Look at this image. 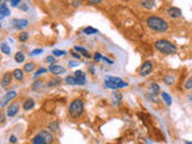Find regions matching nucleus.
Returning <instances> with one entry per match:
<instances>
[{
    "label": "nucleus",
    "instance_id": "1",
    "mask_svg": "<svg viewBox=\"0 0 192 144\" xmlns=\"http://www.w3.org/2000/svg\"><path fill=\"white\" fill-rule=\"evenodd\" d=\"M147 25L149 29H151L153 31H157V32H165L168 30L169 25L168 22L161 17L157 16H150L147 19Z\"/></svg>",
    "mask_w": 192,
    "mask_h": 144
},
{
    "label": "nucleus",
    "instance_id": "2",
    "mask_svg": "<svg viewBox=\"0 0 192 144\" xmlns=\"http://www.w3.org/2000/svg\"><path fill=\"white\" fill-rule=\"evenodd\" d=\"M155 48L162 54H175L178 51L176 46L168 40H157L155 42Z\"/></svg>",
    "mask_w": 192,
    "mask_h": 144
},
{
    "label": "nucleus",
    "instance_id": "3",
    "mask_svg": "<svg viewBox=\"0 0 192 144\" xmlns=\"http://www.w3.org/2000/svg\"><path fill=\"white\" fill-rule=\"evenodd\" d=\"M84 112V103L82 100L79 99H76L73 100L71 103H70V107H69V114L73 118V119H77L79 118Z\"/></svg>",
    "mask_w": 192,
    "mask_h": 144
},
{
    "label": "nucleus",
    "instance_id": "4",
    "mask_svg": "<svg viewBox=\"0 0 192 144\" xmlns=\"http://www.w3.org/2000/svg\"><path fill=\"white\" fill-rule=\"evenodd\" d=\"M51 143H53V134L47 130L40 131L32 138V144H51Z\"/></svg>",
    "mask_w": 192,
    "mask_h": 144
},
{
    "label": "nucleus",
    "instance_id": "5",
    "mask_svg": "<svg viewBox=\"0 0 192 144\" xmlns=\"http://www.w3.org/2000/svg\"><path fill=\"white\" fill-rule=\"evenodd\" d=\"M127 85H128V83L124 82L119 77H106L105 78V86L108 88V89L117 90V89H120V88H125Z\"/></svg>",
    "mask_w": 192,
    "mask_h": 144
},
{
    "label": "nucleus",
    "instance_id": "6",
    "mask_svg": "<svg viewBox=\"0 0 192 144\" xmlns=\"http://www.w3.org/2000/svg\"><path fill=\"white\" fill-rule=\"evenodd\" d=\"M151 72H153V63L151 61L143 63V65L139 69V75L142 77H145V76H149Z\"/></svg>",
    "mask_w": 192,
    "mask_h": 144
},
{
    "label": "nucleus",
    "instance_id": "7",
    "mask_svg": "<svg viewBox=\"0 0 192 144\" xmlns=\"http://www.w3.org/2000/svg\"><path fill=\"white\" fill-rule=\"evenodd\" d=\"M16 96H17V91H15V90H12V91H7V92L5 94V96L1 99V105H0V106H1V108H4V107H5L10 101H12V100L16 97Z\"/></svg>",
    "mask_w": 192,
    "mask_h": 144
},
{
    "label": "nucleus",
    "instance_id": "8",
    "mask_svg": "<svg viewBox=\"0 0 192 144\" xmlns=\"http://www.w3.org/2000/svg\"><path fill=\"white\" fill-rule=\"evenodd\" d=\"M75 78H76V84H78V85H84L86 82V76L80 70H77L75 72Z\"/></svg>",
    "mask_w": 192,
    "mask_h": 144
},
{
    "label": "nucleus",
    "instance_id": "9",
    "mask_svg": "<svg viewBox=\"0 0 192 144\" xmlns=\"http://www.w3.org/2000/svg\"><path fill=\"white\" fill-rule=\"evenodd\" d=\"M12 75L13 73H11V72H5L3 75V77H1V86L4 89H6L11 84V82H12Z\"/></svg>",
    "mask_w": 192,
    "mask_h": 144
},
{
    "label": "nucleus",
    "instance_id": "10",
    "mask_svg": "<svg viewBox=\"0 0 192 144\" xmlns=\"http://www.w3.org/2000/svg\"><path fill=\"white\" fill-rule=\"evenodd\" d=\"M18 111H19V103L18 102H15V103H12V105L9 106V108L6 111V115L10 117V118H12V117H15L18 113Z\"/></svg>",
    "mask_w": 192,
    "mask_h": 144
},
{
    "label": "nucleus",
    "instance_id": "11",
    "mask_svg": "<svg viewBox=\"0 0 192 144\" xmlns=\"http://www.w3.org/2000/svg\"><path fill=\"white\" fill-rule=\"evenodd\" d=\"M12 24H13V27H15L16 29L22 30V29H24V28H27V27L29 25V22H28L27 19H13Z\"/></svg>",
    "mask_w": 192,
    "mask_h": 144
},
{
    "label": "nucleus",
    "instance_id": "12",
    "mask_svg": "<svg viewBox=\"0 0 192 144\" xmlns=\"http://www.w3.org/2000/svg\"><path fill=\"white\" fill-rule=\"evenodd\" d=\"M167 15L171 17V18H179L181 16V11L180 9L178 7H169L167 10Z\"/></svg>",
    "mask_w": 192,
    "mask_h": 144
},
{
    "label": "nucleus",
    "instance_id": "13",
    "mask_svg": "<svg viewBox=\"0 0 192 144\" xmlns=\"http://www.w3.org/2000/svg\"><path fill=\"white\" fill-rule=\"evenodd\" d=\"M49 72H52L54 75H64L66 72V70L60 65H51L49 66Z\"/></svg>",
    "mask_w": 192,
    "mask_h": 144
},
{
    "label": "nucleus",
    "instance_id": "14",
    "mask_svg": "<svg viewBox=\"0 0 192 144\" xmlns=\"http://www.w3.org/2000/svg\"><path fill=\"white\" fill-rule=\"evenodd\" d=\"M11 12H10V9L7 7V5L5 3H3L1 5H0V18L4 19L6 16H10Z\"/></svg>",
    "mask_w": 192,
    "mask_h": 144
},
{
    "label": "nucleus",
    "instance_id": "15",
    "mask_svg": "<svg viewBox=\"0 0 192 144\" xmlns=\"http://www.w3.org/2000/svg\"><path fill=\"white\" fill-rule=\"evenodd\" d=\"M112 101H113V103L117 105V106L121 103V101H123V96H121V94H120L119 91H113V92H112Z\"/></svg>",
    "mask_w": 192,
    "mask_h": 144
},
{
    "label": "nucleus",
    "instance_id": "16",
    "mask_svg": "<svg viewBox=\"0 0 192 144\" xmlns=\"http://www.w3.org/2000/svg\"><path fill=\"white\" fill-rule=\"evenodd\" d=\"M34 106H35V101H34L32 99H27V100L24 101V103H23L24 111H30V109L34 108Z\"/></svg>",
    "mask_w": 192,
    "mask_h": 144
},
{
    "label": "nucleus",
    "instance_id": "17",
    "mask_svg": "<svg viewBox=\"0 0 192 144\" xmlns=\"http://www.w3.org/2000/svg\"><path fill=\"white\" fill-rule=\"evenodd\" d=\"M12 73H13V77L16 78V80H18V82L23 80V78H24V72H23V70H21V69H16Z\"/></svg>",
    "mask_w": 192,
    "mask_h": 144
},
{
    "label": "nucleus",
    "instance_id": "18",
    "mask_svg": "<svg viewBox=\"0 0 192 144\" xmlns=\"http://www.w3.org/2000/svg\"><path fill=\"white\" fill-rule=\"evenodd\" d=\"M140 5L145 9H153L155 6V0H142Z\"/></svg>",
    "mask_w": 192,
    "mask_h": 144
},
{
    "label": "nucleus",
    "instance_id": "19",
    "mask_svg": "<svg viewBox=\"0 0 192 144\" xmlns=\"http://www.w3.org/2000/svg\"><path fill=\"white\" fill-rule=\"evenodd\" d=\"M0 49H1V52L4 54H6V55L11 54V48H10V46L6 42H1V44H0Z\"/></svg>",
    "mask_w": 192,
    "mask_h": 144
},
{
    "label": "nucleus",
    "instance_id": "20",
    "mask_svg": "<svg viewBox=\"0 0 192 144\" xmlns=\"http://www.w3.org/2000/svg\"><path fill=\"white\" fill-rule=\"evenodd\" d=\"M163 82L166 83V85L172 86V85L175 83V78H174L172 75H169V76H165V77H163Z\"/></svg>",
    "mask_w": 192,
    "mask_h": 144
},
{
    "label": "nucleus",
    "instance_id": "21",
    "mask_svg": "<svg viewBox=\"0 0 192 144\" xmlns=\"http://www.w3.org/2000/svg\"><path fill=\"white\" fill-rule=\"evenodd\" d=\"M161 96H162V99H163V101H165V103H166L167 106H172V97H171L169 94H167L166 91H163V92L161 94Z\"/></svg>",
    "mask_w": 192,
    "mask_h": 144
},
{
    "label": "nucleus",
    "instance_id": "22",
    "mask_svg": "<svg viewBox=\"0 0 192 144\" xmlns=\"http://www.w3.org/2000/svg\"><path fill=\"white\" fill-rule=\"evenodd\" d=\"M73 49L76 51V52H79L83 57H86V58H90V54H89V52L86 51V49H84L83 47H78V46H75V48Z\"/></svg>",
    "mask_w": 192,
    "mask_h": 144
},
{
    "label": "nucleus",
    "instance_id": "23",
    "mask_svg": "<svg viewBox=\"0 0 192 144\" xmlns=\"http://www.w3.org/2000/svg\"><path fill=\"white\" fill-rule=\"evenodd\" d=\"M83 32L85 35H94V34H97L99 30L97 29H95V28H91V27H86L83 29Z\"/></svg>",
    "mask_w": 192,
    "mask_h": 144
},
{
    "label": "nucleus",
    "instance_id": "24",
    "mask_svg": "<svg viewBox=\"0 0 192 144\" xmlns=\"http://www.w3.org/2000/svg\"><path fill=\"white\" fill-rule=\"evenodd\" d=\"M48 128H49L52 132H58L59 131V124L57 121H52V123H49V125H48Z\"/></svg>",
    "mask_w": 192,
    "mask_h": 144
},
{
    "label": "nucleus",
    "instance_id": "25",
    "mask_svg": "<svg viewBox=\"0 0 192 144\" xmlns=\"http://www.w3.org/2000/svg\"><path fill=\"white\" fill-rule=\"evenodd\" d=\"M24 59H25V57H24V54H23L22 52L16 53V55H15V60H16V63L21 64V63H23V61H24Z\"/></svg>",
    "mask_w": 192,
    "mask_h": 144
},
{
    "label": "nucleus",
    "instance_id": "26",
    "mask_svg": "<svg viewBox=\"0 0 192 144\" xmlns=\"http://www.w3.org/2000/svg\"><path fill=\"white\" fill-rule=\"evenodd\" d=\"M34 69H35V64L34 63H28L24 66V72H32Z\"/></svg>",
    "mask_w": 192,
    "mask_h": 144
},
{
    "label": "nucleus",
    "instance_id": "27",
    "mask_svg": "<svg viewBox=\"0 0 192 144\" xmlns=\"http://www.w3.org/2000/svg\"><path fill=\"white\" fill-rule=\"evenodd\" d=\"M65 82L69 85H75L76 84V78H75V76H69V77L65 78Z\"/></svg>",
    "mask_w": 192,
    "mask_h": 144
},
{
    "label": "nucleus",
    "instance_id": "28",
    "mask_svg": "<svg viewBox=\"0 0 192 144\" xmlns=\"http://www.w3.org/2000/svg\"><path fill=\"white\" fill-rule=\"evenodd\" d=\"M65 54H66V52H65V51H61V49H54V51H53V57L60 58V57H63V55H65Z\"/></svg>",
    "mask_w": 192,
    "mask_h": 144
},
{
    "label": "nucleus",
    "instance_id": "29",
    "mask_svg": "<svg viewBox=\"0 0 192 144\" xmlns=\"http://www.w3.org/2000/svg\"><path fill=\"white\" fill-rule=\"evenodd\" d=\"M150 89L153 90L154 94H159V92H160V86H159L157 83H151V84H150Z\"/></svg>",
    "mask_w": 192,
    "mask_h": 144
},
{
    "label": "nucleus",
    "instance_id": "30",
    "mask_svg": "<svg viewBox=\"0 0 192 144\" xmlns=\"http://www.w3.org/2000/svg\"><path fill=\"white\" fill-rule=\"evenodd\" d=\"M19 41H22V42H24V41H27L28 38H29V32H22V34H19Z\"/></svg>",
    "mask_w": 192,
    "mask_h": 144
},
{
    "label": "nucleus",
    "instance_id": "31",
    "mask_svg": "<svg viewBox=\"0 0 192 144\" xmlns=\"http://www.w3.org/2000/svg\"><path fill=\"white\" fill-rule=\"evenodd\" d=\"M184 86H185V89H187V90L192 89V77H190V78H188V79L185 82Z\"/></svg>",
    "mask_w": 192,
    "mask_h": 144
},
{
    "label": "nucleus",
    "instance_id": "32",
    "mask_svg": "<svg viewBox=\"0 0 192 144\" xmlns=\"http://www.w3.org/2000/svg\"><path fill=\"white\" fill-rule=\"evenodd\" d=\"M60 79L58 78V79H53V80H51L49 83H48V86H55V85H59L60 84Z\"/></svg>",
    "mask_w": 192,
    "mask_h": 144
},
{
    "label": "nucleus",
    "instance_id": "33",
    "mask_svg": "<svg viewBox=\"0 0 192 144\" xmlns=\"http://www.w3.org/2000/svg\"><path fill=\"white\" fill-rule=\"evenodd\" d=\"M42 85H43L42 80H36V82L34 83V85H32V89H34V90H36V89H40V88H41Z\"/></svg>",
    "mask_w": 192,
    "mask_h": 144
},
{
    "label": "nucleus",
    "instance_id": "34",
    "mask_svg": "<svg viewBox=\"0 0 192 144\" xmlns=\"http://www.w3.org/2000/svg\"><path fill=\"white\" fill-rule=\"evenodd\" d=\"M42 52H43L42 48H38V49H34V51H31V52H30V55H31V57H35V55H37V54H41Z\"/></svg>",
    "mask_w": 192,
    "mask_h": 144
},
{
    "label": "nucleus",
    "instance_id": "35",
    "mask_svg": "<svg viewBox=\"0 0 192 144\" xmlns=\"http://www.w3.org/2000/svg\"><path fill=\"white\" fill-rule=\"evenodd\" d=\"M46 61L49 64V65H55L54 63H55V57H47L46 58Z\"/></svg>",
    "mask_w": 192,
    "mask_h": 144
},
{
    "label": "nucleus",
    "instance_id": "36",
    "mask_svg": "<svg viewBox=\"0 0 192 144\" xmlns=\"http://www.w3.org/2000/svg\"><path fill=\"white\" fill-rule=\"evenodd\" d=\"M89 4H92V5H99L102 3V0H88Z\"/></svg>",
    "mask_w": 192,
    "mask_h": 144
},
{
    "label": "nucleus",
    "instance_id": "37",
    "mask_svg": "<svg viewBox=\"0 0 192 144\" xmlns=\"http://www.w3.org/2000/svg\"><path fill=\"white\" fill-rule=\"evenodd\" d=\"M79 65V63H77V61H75V60H71L70 63H69V66L70 67H76V66H78Z\"/></svg>",
    "mask_w": 192,
    "mask_h": 144
},
{
    "label": "nucleus",
    "instance_id": "38",
    "mask_svg": "<svg viewBox=\"0 0 192 144\" xmlns=\"http://www.w3.org/2000/svg\"><path fill=\"white\" fill-rule=\"evenodd\" d=\"M46 71H47V70H46V69H43V67H42V69H40V70H38V71H37V72H36V73H35V76H34V77H37V76H38V75H42V73H44V72H46Z\"/></svg>",
    "mask_w": 192,
    "mask_h": 144
},
{
    "label": "nucleus",
    "instance_id": "39",
    "mask_svg": "<svg viewBox=\"0 0 192 144\" xmlns=\"http://www.w3.org/2000/svg\"><path fill=\"white\" fill-rule=\"evenodd\" d=\"M102 60L103 61H106L107 64H109V65H113L114 63H113V60H111V59H108V58H106V57H102Z\"/></svg>",
    "mask_w": 192,
    "mask_h": 144
},
{
    "label": "nucleus",
    "instance_id": "40",
    "mask_svg": "<svg viewBox=\"0 0 192 144\" xmlns=\"http://www.w3.org/2000/svg\"><path fill=\"white\" fill-rule=\"evenodd\" d=\"M94 59H95V61H99V60H101V59H102V57H101V54H100V53H96V54L94 55Z\"/></svg>",
    "mask_w": 192,
    "mask_h": 144
},
{
    "label": "nucleus",
    "instance_id": "41",
    "mask_svg": "<svg viewBox=\"0 0 192 144\" xmlns=\"http://www.w3.org/2000/svg\"><path fill=\"white\" fill-rule=\"evenodd\" d=\"M71 54H72V57H73L75 59H77V60H78V59H80V54H78L76 51H75V52H72Z\"/></svg>",
    "mask_w": 192,
    "mask_h": 144
},
{
    "label": "nucleus",
    "instance_id": "42",
    "mask_svg": "<svg viewBox=\"0 0 192 144\" xmlns=\"http://www.w3.org/2000/svg\"><path fill=\"white\" fill-rule=\"evenodd\" d=\"M21 3V0H11V5L12 6H18Z\"/></svg>",
    "mask_w": 192,
    "mask_h": 144
},
{
    "label": "nucleus",
    "instance_id": "43",
    "mask_svg": "<svg viewBox=\"0 0 192 144\" xmlns=\"http://www.w3.org/2000/svg\"><path fill=\"white\" fill-rule=\"evenodd\" d=\"M17 142V137L16 136H11L10 137V143H16Z\"/></svg>",
    "mask_w": 192,
    "mask_h": 144
},
{
    "label": "nucleus",
    "instance_id": "44",
    "mask_svg": "<svg viewBox=\"0 0 192 144\" xmlns=\"http://www.w3.org/2000/svg\"><path fill=\"white\" fill-rule=\"evenodd\" d=\"M80 3V0H73V6H78Z\"/></svg>",
    "mask_w": 192,
    "mask_h": 144
},
{
    "label": "nucleus",
    "instance_id": "45",
    "mask_svg": "<svg viewBox=\"0 0 192 144\" xmlns=\"http://www.w3.org/2000/svg\"><path fill=\"white\" fill-rule=\"evenodd\" d=\"M1 124H3V125L5 124V115H4V114H1Z\"/></svg>",
    "mask_w": 192,
    "mask_h": 144
},
{
    "label": "nucleus",
    "instance_id": "46",
    "mask_svg": "<svg viewBox=\"0 0 192 144\" xmlns=\"http://www.w3.org/2000/svg\"><path fill=\"white\" fill-rule=\"evenodd\" d=\"M185 144H192V142H185Z\"/></svg>",
    "mask_w": 192,
    "mask_h": 144
},
{
    "label": "nucleus",
    "instance_id": "47",
    "mask_svg": "<svg viewBox=\"0 0 192 144\" xmlns=\"http://www.w3.org/2000/svg\"><path fill=\"white\" fill-rule=\"evenodd\" d=\"M190 101H191V102H192V95H191V97H190Z\"/></svg>",
    "mask_w": 192,
    "mask_h": 144
}]
</instances>
